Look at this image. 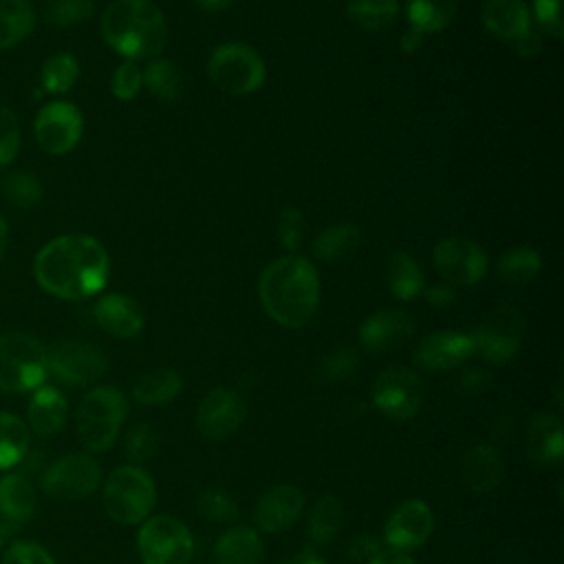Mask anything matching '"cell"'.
<instances>
[{
    "mask_svg": "<svg viewBox=\"0 0 564 564\" xmlns=\"http://www.w3.org/2000/svg\"><path fill=\"white\" fill-rule=\"evenodd\" d=\"M110 260L106 247L88 234H64L48 240L33 260V275L48 295L84 300L108 282Z\"/></svg>",
    "mask_w": 564,
    "mask_h": 564,
    "instance_id": "cell-1",
    "label": "cell"
},
{
    "mask_svg": "<svg viewBox=\"0 0 564 564\" xmlns=\"http://www.w3.org/2000/svg\"><path fill=\"white\" fill-rule=\"evenodd\" d=\"M264 313L280 326H306L319 304V278L311 260L289 253L273 260L258 280Z\"/></svg>",
    "mask_w": 564,
    "mask_h": 564,
    "instance_id": "cell-2",
    "label": "cell"
},
{
    "mask_svg": "<svg viewBox=\"0 0 564 564\" xmlns=\"http://www.w3.org/2000/svg\"><path fill=\"white\" fill-rule=\"evenodd\" d=\"M101 35L126 59H152L165 44L167 24L150 0H115L101 15Z\"/></svg>",
    "mask_w": 564,
    "mask_h": 564,
    "instance_id": "cell-3",
    "label": "cell"
},
{
    "mask_svg": "<svg viewBox=\"0 0 564 564\" xmlns=\"http://www.w3.org/2000/svg\"><path fill=\"white\" fill-rule=\"evenodd\" d=\"M128 414V399L115 386L88 390L77 408V438L88 452L108 449Z\"/></svg>",
    "mask_w": 564,
    "mask_h": 564,
    "instance_id": "cell-4",
    "label": "cell"
},
{
    "mask_svg": "<svg viewBox=\"0 0 564 564\" xmlns=\"http://www.w3.org/2000/svg\"><path fill=\"white\" fill-rule=\"evenodd\" d=\"M48 377L46 348L31 333H0V390L33 392Z\"/></svg>",
    "mask_w": 564,
    "mask_h": 564,
    "instance_id": "cell-5",
    "label": "cell"
},
{
    "mask_svg": "<svg viewBox=\"0 0 564 564\" xmlns=\"http://www.w3.org/2000/svg\"><path fill=\"white\" fill-rule=\"evenodd\" d=\"M104 509L119 524H141L156 502V485L139 465H121L104 482Z\"/></svg>",
    "mask_w": 564,
    "mask_h": 564,
    "instance_id": "cell-6",
    "label": "cell"
},
{
    "mask_svg": "<svg viewBox=\"0 0 564 564\" xmlns=\"http://www.w3.org/2000/svg\"><path fill=\"white\" fill-rule=\"evenodd\" d=\"M207 75L216 88L240 97L258 90L267 77L262 57L247 44L225 42L214 48L207 62Z\"/></svg>",
    "mask_w": 564,
    "mask_h": 564,
    "instance_id": "cell-7",
    "label": "cell"
},
{
    "mask_svg": "<svg viewBox=\"0 0 564 564\" xmlns=\"http://www.w3.org/2000/svg\"><path fill=\"white\" fill-rule=\"evenodd\" d=\"M137 551L143 564H189L194 538L181 520L161 513L143 520L137 533Z\"/></svg>",
    "mask_w": 564,
    "mask_h": 564,
    "instance_id": "cell-8",
    "label": "cell"
},
{
    "mask_svg": "<svg viewBox=\"0 0 564 564\" xmlns=\"http://www.w3.org/2000/svg\"><path fill=\"white\" fill-rule=\"evenodd\" d=\"M474 352L487 364L500 366L516 357L524 337V317L511 304L496 306L469 335Z\"/></svg>",
    "mask_w": 564,
    "mask_h": 564,
    "instance_id": "cell-9",
    "label": "cell"
},
{
    "mask_svg": "<svg viewBox=\"0 0 564 564\" xmlns=\"http://www.w3.org/2000/svg\"><path fill=\"white\" fill-rule=\"evenodd\" d=\"M46 368L64 386H88L104 377L108 359L90 341L62 339L46 348Z\"/></svg>",
    "mask_w": 564,
    "mask_h": 564,
    "instance_id": "cell-10",
    "label": "cell"
},
{
    "mask_svg": "<svg viewBox=\"0 0 564 564\" xmlns=\"http://www.w3.org/2000/svg\"><path fill=\"white\" fill-rule=\"evenodd\" d=\"M101 482L99 463L86 452H70L55 458L42 474V489L57 500L88 498Z\"/></svg>",
    "mask_w": 564,
    "mask_h": 564,
    "instance_id": "cell-11",
    "label": "cell"
},
{
    "mask_svg": "<svg viewBox=\"0 0 564 564\" xmlns=\"http://www.w3.org/2000/svg\"><path fill=\"white\" fill-rule=\"evenodd\" d=\"M372 405L392 421L412 419L423 405V386L414 370L388 366L372 383Z\"/></svg>",
    "mask_w": 564,
    "mask_h": 564,
    "instance_id": "cell-12",
    "label": "cell"
},
{
    "mask_svg": "<svg viewBox=\"0 0 564 564\" xmlns=\"http://www.w3.org/2000/svg\"><path fill=\"white\" fill-rule=\"evenodd\" d=\"M432 260L449 286H474L485 278L489 267L482 247L465 236H449L436 242Z\"/></svg>",
    "mask_w": 564,
    "mask_h": 564,
    "instance_id": "cell-13",
    "label": "cell"
},
{
    "mask_svg": "<svg viewBox=\"0 0 564 564\" xmlns=\"http://www.w3.org/2000/svg\"><path fill=\"white\" fill-rule=\"evenodd\" d=\"M82 130H84V119L79 108L62 99L44 104L33 123V134L37 145L53 156L68 154L79 143Z\"/></svg>",
    "mask_w": 564,
    "mask_h": 564,
    "instance_id": "cell-14",
    "label": "cell"
},
{
    "mask_svg": "<svg viewBox=\"0 0 564 564\" xmlns=\"http://www.w3.org/2000/svg\"><path fill=\"white\" fill-rule=\"evenodd\" d=\"M247 405L238 392L229 388L209 390L196 410V425L209 441H223L231 436L245 421Z\"/></svg>",
    "mask_w": 564,
    "mask_h": 564,
    "instance_id": "cell-15",
    "label": "cell"
},
{
    "mask_svg": "<svg viewBox=\"0 0 564 564\" xmlns=\"http://www.w3.org/2000/svg\"><path fill=\"white\" fill-rule=\"evenodd\" d=\"M474 355L471 337L458 330H436L423 337L414 350V364L427 372H447Z\"/></svg>",
    "mask_w": 564,
    "mask_h": 564,
    "instance_id": "cell-16",
    "label": "cell"
},
{
    "mask_svg": "<svg viewBox=\"0 0 564 564\" xmlns=\"http://www.w3.org/2000/svg\"><path fill=\"white\" fill-rule=\"evenodd\" d=\"M434 529V513L423 500L401 502L388 518L383 538L392 549L412 551L421 546Z\"/></svg>",
    "mask_w": 564,
    "mask_h": 564,
    "instance_id": "cell-17",
    "label": "cell"
},
{
    "mask_svg": "<svg viewBox=\"0 0 564 564\" xmlns=\"http://www.w3.org/2000/svg\"><path fill=\"white\" fill-rule=\"evenodd\" d=\"M414 333V319L401 308H381L364 319L359 341L368 352L381 355L403 346Z\"/></svg>",
    "mask_w": 564,
    "mask_h": 564,
    "instance_id": "cell-18",
    "label": "cell"
},
{
    "mask_svg": "<svg viewBox=\"0 0 564 564\" xmlns=\"http://www.w3.org/2000/svg\"><path fill=\"white\" fill-rule=\"evenodd\" d=\"M304 509V496L295 485H273L256 502V524L264 533H280L293 527Z\"/></svg>",
    "mask_w": 564,
    "mask_h": 564,
    "instance_id": "cell-19",
    "label": "cell"
},
{
    "mask_svg": "<svg viewBox=\"0 0 564 564\" xmlns=\"http://www.w3.org/2000/svg\"><path fill=\"white\" fill-rule=\"evenodd\" d=\"M93 315L106 333L121 339L134 337L145 324L141 306L132 297L121 293L101 295L93 308Z\"/></svg>",
    "mask_w": 564,
    "mask_h": 564,
    "instance_id": "cell-20",
    "label": "cell"
},
{
    "mask_svg": "<svg viewBox=\"0 0 564 564\" xmlns=\"http://www.w3.org/2000/svg\"><path fill=\"white\" fill-rule=\"evenodd\" d=\"M505 476V463L498 447L478 443L469 447L460 460V478L476 494L494 491Z\"/></svg>",
    "mask_w": 564,
    "mask_h": 564,
    "instance_id": "cell-21",
    "label": "cell"
},
{
    "mask_svg": "<svg viewBox=\"0 0 564 564\" xmlns=\"http://www.w3.org/2000/svg\"><path fill=\"white\" fill-rule=\"evenodd\" d=\"M68 419V401L66 397L55 388L42 383L31 392L29 405H26V425L37 436H55Z\"/></svg>",
    "mask_w": 564,
    "mask_h": 564,
    "instance_id": "cell-22",
    "label": "cell"
},
{
    "mask_svg": "<svg viewBox=\"0 0 564 564\" xmlns=\"http://www.w3.org/2000/svg\"><path fill=\"white\" fill-rule=\"evenodd\" d=\"M480 22L487 33L498 40H518L533 22L524 0H487L480 11Z\"/></svg>",
    "mask_w": 564,
    "mask_h": 564,
    "instance_id": "cell-23",
    "label": "cell"
},
{
    "mask_svg": "<svg viewBox=\"0 0 564 564\" xmlns=\"http://www.w3.org/2000/svg\"><path fill=\"white\" fill-rule=\"evenodd\" d=\"M37 494L33 482L18 471L0 476V516L9 527H20L33 518Z\"/></svg>",
    "mask_w": 564,
    "mask_h": 564,
    "instance_id": "cell-24",
    "label": "cell"
},
{
    "mask_svg": "<svg viewBox=\"0 0 564 564\" xmlns=\"http://www.w3.org/2000/svg\"><path fill=\"white\" fill-rule=\"evenodd\" d=\"M527 456L538 465H555L564 456L562 421L551 414H538L527 430Z\"/></svg>",
    "mask_w": 564,
    "mask_h": 564,
    "instance_id": "cell-25",
    "label": "cell"
},
{
    "mask_svg": "<svg viewBox=\"0 0 564 564\" xmlns=\"http://www.w3.org/2000/svg\"><path fill=\"white\" fill-rule=\"evenodd\" d=\"M262 555L260 535L249 527H234L216 540L212 564H260Z\"/></svg>",
    "mask_w": 564,
    "mask_h": 564,
    "instance_id": "cell-26",
    "label": "cell"
},
{
    "mask_svg": "<svg viewBox=\"0 0 564 564\" xmlns=\"http://www.w3.org/2000/svg\"><path fill=\"white\" fill-rule=\"evenodd\" d=\"M183 390V379L176 370L172 368H154L143 372L134 386H132V397L141 405H163L176 399Z\"/></svg>",
    "mask_w": 564,
    "mask_h": 564,
    "instance_id": "cell-27",
    "label": "cell"
},
{
    "mask_svg": "<svg viewBox=\"0 0 564 564\" xmlns=\"http://www.w3.org/2000/svg\"><path fill=\"white\" fill-rule=\"evenodd\" d=\"M361 242V231L352 223H335L322 229L313 240V253L322 262H339L355 253Z\"/></svg>",
    "mask_w": 564,
    "mask_h": 564,
    "instance_id": "cell-28",
    "label": "cell"
},
{
    "mask_svg": "<svg viewBox=\"0 0 564 564\" xmlns=\"http://www.w3.org/2000/svg\"><path fill=\"white\" fill-rule=\"evenodd\" d=\"M386 282L390 293L401 302L414 300L419 293H423V273L416 260L405 251H394L388 258Z\"/></svg>",
    "mask_w": 564,
    "mask_h": 564,
    "instance_id": "cell-29",
    "label": "cell"
},
{
    "mask_svg": "<svg viewBox=\"0 0 564 564\" xmlns=\"http://www.w3.org/2000/svg\"><path fill=\"white\" fill-rule=\"evenodd\" d=\"M458 13V0H408V24L421 33L443 31L454 22Z\"/></svg>",
    "mask_w": 564,
    "mask_h": 564,
    "instance_id": "cell-30",
    "label": "cell"
},
{
    "mask_svg": "<svg viewBox=\"0 0 564 564\" xmlns=\"http://www.w3.org/2000/svg\"><path fill=\"white\" fill-rule=\"evenodd\" d=\"M35 26L31 0H0V51L20 44Z\"/></svg>",
    "mask_w": 564,
    "mask_h": 564,
    "instance_id": "cell-31",
    "label": "cell"
},
{
    "mask_svg": "<svg viewBox=\"0 0 564 564\" xmlns=\"http://www.w3.org/2000/svg\"><path fill=\"white\" fill-rule=\"evenodd\" d=\"M143 84L161 101H176L185 90V75L167 57H152L143 70Z\"/></svg>",
    "mask_w": 564,
    "mask_h": 564,
    "instance_id": "cell-32",
    "label": "cell"
},
{
    "mask_svg": "<svg viewBox=\"0 0 564 564\" xmlns=\"http://www.w3.org/2000/svg\"><path fill=\"white\" fill-rule=\"evenodd\" d=\"M29 425L13 412L0 410V471L13 469L29 452Z\"/></svg>",
    "mask_w": 564,
    "mask_h": 564,
    "instance_id": "cell-33",
    "label": "cell"
},
{
    "mask_svg": "<svg viewBox=\"0 0 564 564\" xmlns=\"http://www.w3.org/2000/svg\"><path fill=\"white\" fill-rule=\"evenodd\" d=\"M348 20L361 31H383L390 29L399 18L397 0H348L346 2Z\"/></svg>",
    "mask_w": 564,
    "mask_h": 564,
    "instance_id": "cell-34",
    "label": "cell"
},
{
    "mask_svg": "<svg viewBox=\"0 0 564 564\" xmlns=\"http://www.w3.org/2000/svg\"><path fill=\"white\" fill-rule=\"evenodd\" d=\"M344 524V502L335 494L322 496L308 516V538L313 544H328Z\"/></svg>",
    "mask_w": 564,
    "mask_h": 564,
    "instance_id": "cell-35",
    "label": "cell"
},
{
    "mask_svg": "<svg viewBox=\"0 0 564 564\" xmlns=\"http://www.w3.org/2000/svg\"><path fill=\"white\" fill-rule=\"evenodd\" d=\"M540 253L531 247H516L498 260V278L509 286H524L540 273Z\"/></svg>",
    "mask_w": 564,
    "mask_h": 564,
    "instance_id": "cell-36",
    "label": "cell"
},
{
    "mask_svg": "<svg viewBox=\"0 0 564 564\" xmlns=\"http://www.w3.org/2000/svg\"><path fill=\"white\" fill-rule=\"evenodd\" d=\"M79 77V64L75 55L70 53H55L51 55L40 70V82L42 88L48 95H64L73 88V84Z\"/></svg>",
    "mask_w": 564,
    "mask_h": 564,
    "instance_id": "cell-37",
    "label": "cell"
},
{
    "mask_svg": "<svg viewBox=\"0 0 564 564\" xmlns=\"http://www.w3.org/2000/svg\"><path fill=\"white\" fill-rule=\"evenodd\" d=\"M2 196L18 209H33L42 200V183L31 172H9L2 178Z\"/></svg>",
    "mask_w": 564,
    "mask_h": 564,
    "instance_id": "cell-38",
    "label": "cell"
},
{
    "mask_svg": "<svg viewBox=\"0 0 564 564\" xmlns=\"http://www.w3.org/2000/svg\"><path fill=\"white\" fill-rule=\"evenodd\" d=\"M95 13L93 0H48L44 4V20L57 29H70L86 22Z\"/></svg>",
    "mask_w": 564,
    "mask_h": 564,
    "instance_id": "cell-39",
    "label": "cell"
},
{
    "mask_svg": "<svg viewBox=\"0 0 564 564\" xmlns=\"http://www.w3.org/2000/svg\"><path fill=\"white\" fill-rule=\"evenodd\" d=\"M196 509L198 513L216 524H227L238 518V505L236 500L223 491V489H205L196 498Z\"/></svg>",
    "mask_w": 564,
    "mask_h": 564,
    "instance_id": "cell-40",
    "label": "cell"
},
{
    "mask_svg": "<svg viewBox=\"0 0 564 564\" xmlns=\"http://www.w3.org/2000/svg\"><path fill=\"white\" fill-rule=\"evenodd\" d=\"M275 231H278L280 245L289 253H295L302 247L304 238H306V218H304V214L297 207H284L278 214Z\"/></svg>",
    "mask_w": 564,
    "mask_h": 564,
    "instance_id": "cell-41",
    "label": "cell"
},
{
    "mask_svg": "<svg viewBox=\"0 0 564 564\" xmlns=\"http://www.w3.org/2000/svg\"><path fill=\"white\" fill-rule=\"evenodd\" d=\"M126 456L132 463H143L148 458L154 456V452L159 449V434L150 423H137L128 430L126 434V443H123Z\"/></svg>",
    "mask_w": 564,
    "mask_h": 564,
    "instance_id": "cell-42",
    "label": "cell"
},
{
    "mask_svg": "<svg viewBox=\"0 0 564 564\" xmlns=\"http://www.w3.org/2000/svg\"><path fill=\"white\" fill-rule=\"evenodd\" d=\"M143 86V70L139 68V64L134 59H126L121 62L110 79V90L117 99L121 101H130L139 95Z\"/></svg>",
    "mask_w": 564,
    "mask_h": 564,
    "instance_id": "cell-43",
    "label": "cell"
},
{
    "mask_svg": "<svg viewBox=\"0 0 564 564\" xmlns=\"http://www.w3.org/2000/svg\"><path fill=\"white\" fill-rule=\"evenodd\" d=\"M20 121L15 112L7 106H0V167L9 165L20 152Z\"/></svg>",
    "mask_w": 564,
    "mask_h": 564,
    "instance_id": "cell-44",
    "label": "cell"
},
{
    "mask_svg": "<svg viewBox=\"0 0 564 564\" xmlns=\"http://www.w3.org/2000/svg\"><path fill=\"white\" fill-rule=\"evenodd\" d=\"M359 366V357L350 348H335L319 361V375L328 381H341L350 377Z\"/></svg>",
    "mask_w": 564,
    "mask_h": 564,
    "instance_id": "cell-45",
    "label": "cell"
},
{
    "mask_svg": "<svg viewBox=\"0 0 564 564\" xmlns=\"http://www.w3.org/2000/svg\"><path fill=\"white\" fill-rule=\"evenodd\" d=\"M2 564H57L53 555L33 540H15L2 553Z\"/></svg>",
    "mask_w": 564,
    "mask_h": 564,
    "instance_id": "cell-46",
    "label": "cell"
},
{
    "mask_svg": "<svg viewBox=\"0 0 564 564\" xmlns=\"http://www.w3.org/2000/svg\"><path fill=\"white\" fill-rule=\"evenodd\" d=\"M533 13H535L538 29L542 33H549L555 40L564 35L562 0H533Z\"/></svg>",
    "mask_w": 564,
    "mask_h": 564,
    "instance_id": "cell-47",
    "label": "cell"
},
{
    "mask_svg": "<svg viewBox=\"0 0 564 564\" xmlns=\"http://www.w3.org/2000/svg\"><path fill=\"white\" fill-rule=\"evenodd\" d=\"M489 381H491V377L487 372H482L480 368H465L454 377L452 386L460 397H476L489 386Z\"/></svg>",
    "mask_w": 564,
    "mask_h": 564,
    "instance_id": "cell-48",
    "label": "cell"
},
{
    "mask_svg": "<svg viewBox=\"0 0 564 564\" xmlns=\"http://www.w3.org/2000/svg\"><path fill=\"white\" fill-rule=\"evenodd\" d=\"M516 42V51H518V55L520 57H527V59H531V57H535V55H540L542 53V31L535 26V24H531L518 40H513Z\"/></svg>",
    "mask_w": 564,
    "mask_h": 564,
    "instance_id": "cell-49",
    "label": "cell"
},
{
    "mask_svg": "<svg viewBox=\"0 0 564 564\" xmlns=\"http://www.w3.org/2000/svg\"><path fill=\"white\" fill-rule=\"evenodd\" d=\"M425 302L434 308H449L456 302V291L449 284H432L425 291Z\"/></svg>",
    "mask_w": 564,
    "mask_h": 564,
    "instance_id": "cell-50",
    "label": "cell"
},
{
    "mask_svg": "<svg viewBox=\"0 0 564 564\" xmlns=\"http://www.w3.org/2000/svg\"><path fill=\"white\" fill-rule=\"evenodd\" d=\"M368 564H414L412 555L408 551H401V549H379L370 560Z\"/></svg>",
    "mask_w": 564,
    "mask_h": 564,
    "instance_id": "cell-51",
    "label": "cell"
},
{
    "mask_svg": "<svg viewBox=\"0 0 564 564\" xmlns=\"http://www.w3.org/2000/svg\"><path fill=\"white\" fill-rule=\"evenodd\" d=\"M377 551H379V544H377V540H372V538L361 535V538H355V540L350 542V555H352L355 560H370Z\"/></svg>",
    "mask_w": 564,
    "mask_h": 564,
    "instance_id": "cell-52",
    "label": "cell"
},
{
    "mask_svg": "<svg viewBox=\"0 0 564 564\" xmlns=\"http://www.w3.org/2000/svg\"><path fill=\"white\" fill-rule=\"evenodd\" d=\"M421 44H423V33L412 29V26H408V31L399 40V46H401L403 53H414V51L421 48Z\"/></svg>",
    "mask_w": 564,
    "mask_h": 564,
    "instance_id": "cell-53",
    "label": "cell"
},
{
    "mask_svg": "<svg viewBox=\"0 0 564 564\" xmlns=\"http://www.w3.org/2000/svg\"><path fill=\"white\" fill-rule=\"evenodd\" d=\"M194 2L200 11H207V13H220L225 11L234 0H189Z\"/></svg>",
    "mask_w": 564,
    "mask_h": 564,
    "instance_id": "cell-54",
    "label": "cell"
},
{
    "mask_svg": "<svg viewBox=\"0 0 564 564\" xmlns=\"http://www.w3.org/2000/svg\"><path fill=\"white\" fill-rule=\"evenodd\" d=\"M284 564H326L317 553H313L311 549L308 551H302L297 555H293L291 560H286Z\"/></svg>",
    "mask_w": 564,
    "mask_h": 564,
    "instance_id": "cell-55",
    "label": "cell"
},
{
    "mask_svg": "<svg viewBox=\"0 0 564 564\" xmlns=\"http://www.w3.org/2000/svg\"><path fill=\"white\" fill-rule=\"evenodd\" d=\"M7 242H9V225H7L4 216L0 214V262H2L4 251H7Z\"/></svg>",
    "mask_w": 564,
    "mask_h": 564,
    "instance_id": "cell-56",
    "label": "cell"
},
{
    "mask_svg": "<svg viewBox=\"0 0 564 564\" xmlns=\"http://www.w3.org/2000/svg\"><path fill=\"white\" fill-rule=\"evenodd\" d=\"M9 531H11V527L2 520V516H0V549L4 546V542H7V535H9Z\"/></svg>",
    "mask_w": 564,
    "mask_h": 564,
    "instance_id": "cell-57",
    "label": "cell"
}]
</instances>
